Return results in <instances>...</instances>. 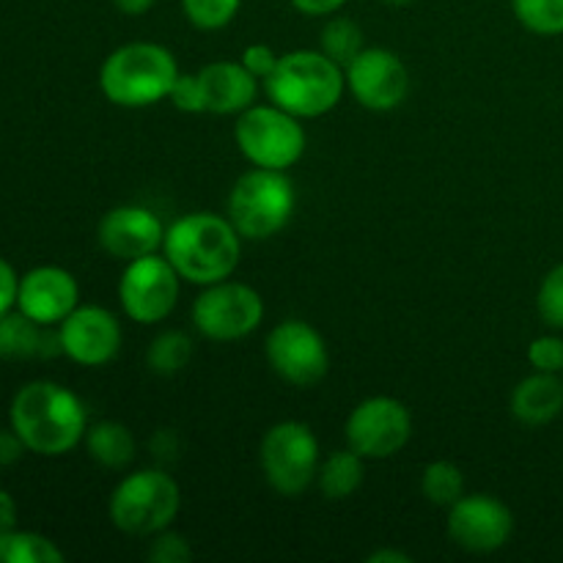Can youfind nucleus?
Masks as SVG:
<instances>
[{"label": "nucleus", "mask_w": 563, "mask_h": 563, "mask_svg": "<svg viewBox=\"0 0 563 563\" xmlns=\"http://www.w3.org/2000/svg\"><path fill=\"white\" fill-rule=\"evenodd\" d=\"M11 429L33 454L64 456L86 440V407L64 385L33 379L11 399Z\"/></svg>", "instance_id": "1"}, {"label": "nucleus", "mask_w": 563, "mask_h": 563, "mask_svg": "<svg viewBox=\"0 0 563 563\" xmlns=\"http://www.w3.org/2000/svg\"><path fill=\"white\" fill-rule=\"evenodd\" d=\"M163 251L187 284L212 286L240 267L242 236L229 218L192 212L165 229Z\"/></svg>", "instance_id": "2"}, {"label": "nucleus", "mask_w": 563, "mask_h": 563, "mask_svg": "<svg viewBox=\"0 0 563 563\" xmlns=\"http://www.w3.org/2000/svg\"><path fill=\"white\" fill-rule=\"evenodd\" d=\"M273 104L297 119H319L341 102L346 88L344 66L322 49H295L280 55L273 75L264 80Z\"/></svg>", "instance_id": "3"}, {"label": "nucleus", "mask_w": 563, "mask_h": 563, "mask_svg": "<svg viewBox=\"0 0 563 563\" xmlns=\"http://www.w3.org/2000/svg\"><path fill=\"white\" fill-rule=\"evenodd\" d=\"M179 64L163 44L132 42L113 49L99 69V88L119 108H148L168 99Z\"/></svg>", "instance_id": "4"}, {"label": "nucleus", "mask_w": 563, "mask_h": 563, "mask_svg": "<svg viewBox=\"0 0 563 563\" xmlns=\"http://www.w3.org/2000/svg\"><path fill=\"white\" fill-rule=\"evenodd\" d=\"M295 207V185L284 170L253 168L231 187L229 220L245 240H269L286 229Z\"/></svg>", "instance_id": "5"}, {"label": "nucleus", "mask_w": 563, "mask_h": 563, "mask_svg": "<svg viewBox=\"0 0 563 563\" xmlns=\"http://www.w3.org/2000/svg\"><path fill=\"white\" fill-rule=\"evenodd\" d=\"M181 506L179 484L165 471H137L110 495V520L130 537H154L170 528Z\"/></svg>", "instance_id": "6"}, {"label": "nucleus", "mask_w": 563, "mask_h": 563, "mask_svg": "<svg viewBox=\"0 0 563 563\" xmlns=\"http://www.w3.org/2000/svg\"><path fill=\"white\" fill-rule=\"evenodd\" d=\"M234 137L240 152L256 168L286 170L306 154V130L300 119L278 104H253L242 110Z\"/></svg>", "instance_id": "7"}, {"label": "nucleus", "mask_w": 563, "mask_h": 563, "mask_svg": "<svg viewBox=\"0 0 563 563\" xmlns=\"http://www.w3.org/2000/svg\"><path fill=\"white\" fill-rule=\"evenodd\" d=\"M267 484L278 495H302L319 473V443L311 427L300 421H280L264 434L258 449Z\"/></svg>", "instance_id": "8"}, {"label": "nucleus", "mask_w": 563, "mask_h": 563, "mask_svg": "<svg viewBox=\"0 0 563 563\" xmlns=\"http://www.w3.org/2000/svg\"><path fill=\"white\" fill-rule=\"evenodd\" d=\"M264 319V300L253 286L220 280L207 286L192 306V322L207 339L236 341L251 335Z\"/></svg>", "instance_id": "9"}, {"label": "nucleus", "mask_w": 563, "mask_h": 563, "mask_svg": "<svg viewBox=\"0 0 563 563\" xmlns=\"http://www.w3.org/2000/svg\"><path fill=\"white\" fill-rule=\"evenodd\" d=\"M119 300L132 322H163L174 313L176 300H179V273L168 258L154 256V253L126 262L119 284Z\"/></svg>", "instance_id": "10"}, {"label": "nucleus", "mask_w": 563, "mask_h": 563, "mask_svg": "<svg viewBox=\"0 0 563 563\" xmlns=\"http://www.w3.org/2000/svg\"><path fill=\"white\" fill-rule=\"evenodd\" d=\"M346 443L363 460H390L412 434V416L394 396H372L346 418Z\"/></svg>", "instance_id": "11"}, {"label": "nucleus", "mask_w": 563, "mask_h": 563, "mask_svg": "<svg viewBox=\"0 0 563 563\" xmlns=\"http://www.w3.org/2000/svg\"><path fill=\"white\" fill-rule=\"evenodd\" d=\"M267 361L280 379L297 388H311L328 377L330 355L322 333L302 319H286L267 335Z\"/></svg>", "instance_id": "12"}, {"label": "nucleus", "mask_w": 563, "mask_h": 563, "mask_svg": "<svg viewBox=\"0 0 563 563\" xmlns=\"http://www.w3.org/2000/svg\"><path fill=\"white\" fill-rule=\"evenodd\" d=\"M352 97L366 110L399 108L410 93V71L396 53L385 47H366L344 69Z\"/></svg>", "instance_id": "13"}, {"label": "nucleus", "mask_w": 563, "mask_h": 563, "mask_svg": "<svg viewBox=\"0 0 563 563\" xmlns=\"http://www.w3.org/2000/svg\"><path fill=\"white\" fill-rule=\"evenodd\" d=\"M515 517L493 495H462L449 509V537L467 553H495L509 542Z\"/></svg>", "instance_id": "14"}, {"label": "nucleus", "mask_w": 563, "mask_h": 563, "mask_svg": "<svg viewBox=\"0 0 563 563\" xmlns=\"http://www.w3.org/2000/svg\"><path fill=\"white\" fill-rule=\"evenodd\" d=\"M60 352L80 366L97 368L113 361L121 350V324L108 308L77 306L58 324Z\"/></svg>", "instance_id": "15"}, {"label": "nucleus", "mask_w": 563, "mask_h": 563, "mask_svg": "<svg viewBox=\"0 0 563 563\" xmlns=\"http://www.w3.org/2000/svg\"><path fill=\"white\" fill-rule=\"evenodd\" d=\"M97 240L104 253L121 262H135V258L148 256L165 242V225L159 223L157 214L146 207L124 203L115 207L99 220Z\"/></svg>", "instance_id": "16"}, {"label": "nucleus", "mask_w": 563, "mask_h": 563, "mask_svg": "<svg viewBox=\"0 0 563 563\" xmlns=\"http://www.w3.org/2000/svg\"><path fill=\"white\" fill-rule=\"evenodd\" d=\"M77 300H80L77 280L64 267H36L20 278L16 308L44 328L64 322L77 308Z\"/></svg>", "instance_id": "17"}, {"label": "nucleus", "mask_w": 563, "mask_h": 563, "mask_svg": "<svg viewBox=\"0 0 563 563\" xmlns=\"http://www.w3.org/2000/svg\"><path fill=\"white\" fill-rule=\"evenodd\" d=\"M203 91V113H242L253 108L258 93V80L240 60H214L198 71Z\"/></svg>", "instance_id": "18"}, {"label": "nucleus", "mask_w": 563, "mask_h": 563, "mask_svg": "<svg viewBox=\"0 0 563 563\" xmlns=\"http://www.w3.org/2000/svg\"><path fill=\"white\" fill-rule=\"evenodd\" d=\"M563 410V383L555 374L537 372L526 377L511 394V412L520 423L542 427L559 418Z\"/></svg>", "instance_id": "19"}, {"label": "nucleus", "mask_w": 563, "mask_h": 563, "mask_svg": "<svg viewBox=\"0 0 563 563\" xmlns=\"http://www.w3.org/2000/svg\"><path fill=\"white\" fill-rule=\"evenodd\" d=\"M55 339H58V333H55ZM55 339L44 333V324L33 322L22 311H9L0 317V357H5V361L47 355V344Z\"/></svg>", "instance_id": "20"}, {"label": "nucleus", "mask_w": 563, "mask_h": 563, "mask_svg": "<svg viewBox=\"0 0 563 563\" xmlns=\"http://www.w3.org/2000/svg\"><path fill=\"white\" fill-rule=\"evenodd\" d=\"M366 476V460L357 451H335L328 456V462L319 465L317 484L328 500H344L357 493Z\"/></svg>", "instance_id": "21"}, {"label": "nucleus", "mask_w": 563, "mask_h": 563, "mask_svg": "<svg viewBox=\"0 0 563 563\" xmlns=\"http://www.w3.org/2000/svg\"><path fill=\"white\" fill-rule=\"evenodd\" d=\"M86 449L93 462L102 467L119 471L135 460V438L119 421H102L86 432Z\"/></svg>", "instance_id": "22"}, {"label": "nucleus", "mask_w": 563, "mask_h": 563, "mask_svg": "<svg viewBox=\"0 0 563 563\" xmlns=\"http://www.w3.org/2000/svg\"><path fill=\"white\" fill-rule=\"evenodd\" d=\"M64 553L53 539L33 531L0 533V563H60Z\"/></svg>", "instance_id": "23"}, {"label": "nucleus", "mask_w": 563, "mask_h": 563, "mask_svg": "<svg viewBox=\"0 0 563 563\" xmlns=\"http://www.w3.org/2000/svg\"><path fill=\"white\" fill-rule=\"evenodd\" d=\"M192 339L181 330H168V333H159L152 341L146 352V363L154 374H163V377H174L179 374L187 363L192 361Z\"/></svg>", "instance_id": "24"}, {"label": "nucleus", "mask_w": 563, "mask_h": 563, "mask_svg": "<svg viewBox=\"0 0 563 563\" xmlns=\"http://www.w3.org/2000/svg\"><path fill=\"white\" fill-rule=\"evenodd\" d=\"M319 49L346 69V66L366 49L363 47L361 25H357L355 20H350V16H333V20L322 27Z\"/></svg>", "instance_id": "25"}, {"label": "nucleus", "mask_w": 563, "mask_h": 563, "mask_svg": "<svg viewBox=\"0 0 563 563\" xmlns=\"http://www.w3.org/2000/svg\"><path fill=\"white\" fill-rule=\"evenodd\" d=\"M421 489H423V498L429 500L432 506H451L465 495V478H462V471L454 465V462H432L427 465L421 478Z\"/></svg>", "instance_id": "26"}, {"label": "nucleus", "mask_w": 563, "mask_h": 563, "mask_svg": "<svg viewBox=\"0 0 563 563\" xmlns=\"http://www.w3.org/2000/svg\"><path fill=\"white\" fill-rule=\"evenodd\" d=\"M517 22L537 36H561L563 0H511Z\"/></svg>", "instance_id": "27"}, {"label": "nucleus", "mask_w": 563, "mask_h": 563, "mask_svg": "<svg viewBox=\"0 0 563 563\" xmlns=\"http://www.w3.org/2000/svg\"><path fill=\"white\" fill-rule=\"evenodd\" d=\"M242 0H181L185 16L190 25L201 27V31H220L229 25L240 11Z\"/></svg>", "instance_id": "28"}, {"label": "nucleus", "mask_w": 563, "mask_h": 563, "mask_svg": "<svg viewBox=\"0 0 563 563\" xmlns=\"http://www.w3.org/2000/svg\"><path fill=\"white\" fill-rule=\"evenodd\" d=\"M537 308L548 328L563 330V264L544 275L537 295Z\"/></svg>", "instance_id": "29"}, {"label": "nucleus", "mask_w": 563, "mask_h": 563, "mask_svg": "<svg viewBox=\"0 0 563 563\" xmlns=\"http://www.w3.org/2000/svg\"><path fill=\"white\" fill-rule=\"evenodd\" d=\"M192 559V548L181 533L174 531H159L154 533V542L148 548V561L154 563H187Z\"/></svg>", "instance_id": "30"}, {"label": "nucleus", "mask_w": 563, "mask_h": 563, "mask_svg": "<svg viewBox=\"0 0 563 563\" xmlns=\"http://www.w3.org/2000/svg\"><path fill=\"white\" fill-rule=\"evenodd\" d=\"M528 361H531L537 372H563V341L559 335H542V339H537L528 346Z\"/></svg>", "instance_id": "31"}, {"label": "nucleus", "mask_w": 563, "mask_h": 563, "mask_svg": "<svg viewBox=\"0 0 563 563\" xmlns=\"http://www.w3.org/2000/svg\"><path fill=\"white\" fill-rule=\"evenodd\" d=\"M168 99L174 102V108L181 110V113H203V91H201V80H198V75L176 77Z\"/></svg>", "instance_id": "32"}, {"label": "nucleus", "mask_w": 563, "mask_h": 563, "mask_svg": "<svg viewBox=\"0 0 563 563\" xmlns=\"http://www.w3.org/2000/svg\"><path fill=\"white\" fill-rule=\"evenodd\" d=\"M278 60L280 55L275 53L273 47H267V44H251V47H245V53H242L240 64L245 66L256 80H267V77L273 75L275 66H278Z\"/></svg>", "instance_id": "33"}, {"label": "nucleus", "mask_w": 563, "mask_h": 563, "mask_svg": "<svg viewBox=\"0 0 563 563\" xmlns=\"http://www.w3.org/2000/svg\"><path fill=\"white\" fill-rule=\"evenodd\" d=\"M16 291H20V278H16L14 267L0 258V317L16 306Z\"/></svg>", "instance_id": "34"}, {"label": "nucleus", "mask_w": 563, "mask_h": 563, "mask_svg": "<svg viewBox=\"0 0 563 563\" xmlns=\"http://www.w3.org/2000/svg\"><path fill=\"white\" fill-rule=\"evenodd\" d=\"M27 445L22 443L20 434L14 429H0V465H14L22 460Z\"/></svg>", "instance_id": "35"}, {"label": "nucleus", "mask_w": 563, "mask_h": 563, "mask_svg": "<svg viewBox=\"0 0 563 563\" xmlns=\"http://www.w3.org/2000/svg\"><path fill=\"white\" fill-rule=\"evenodd\" d=\"M344 3H346V0H291V5H295L297 11H302V14H308V16L335 14V11H339Z\"/></svg>", "instance_id": "36"}, {"label": "nucleus", "mask_w": 563, "mask_h": 563, "mask_svg": "<svg viewBox=\"0 0 563 563\" xmlns=\"http://www.w3.org/2000/svg\"><path fill=\"white\" fill-rule=\"evenodd\" d=\"M16 528V504L5 489H0V533Z\"/></svg>", "instance_id": "37"}, {"label": "nucleus", "mask_w": 563, "mask_h": 563, "mask_svg": "<svg viewBox=\"0 0 563 563\" xmlns=\"http://www.w3.org/2000/svg\"><path fill=\"white\" fill-rule=\"evenodd\" d=\"M113 3H115V9L124 11V14L141 16V14H146V11L152 9L157 0H113Z\"/></svg>", "instance_id": "38"}, {"label": "nucleus", "mask_w": 563, "mask_h": 563, "mask_svg": "<svg viewBox=\"0 0 563 563\" xmlns=\"http://www.w3.org/2000/svg\"><path fill=\"white\" fill-rule=\"evenodd\" d=\"M368 563H410L412 559L407 553H399V550H377L366 559Z\"/></svg>", "instance_id": "39"}, {"label": "nucleus", "mask_w": 563, "mask_h": 563, "mask_svg": "<svg viewBox=\"0 0 563 563\" xmlns=\"http://www.w3.org/2000/svg\"><path fill=\"white\" fill-rule=\"evenodd\" d=\"M385 3H390V5H407V3H412V0H385Z\"/></svg>", "instance_id": "40"}]
</instances>
